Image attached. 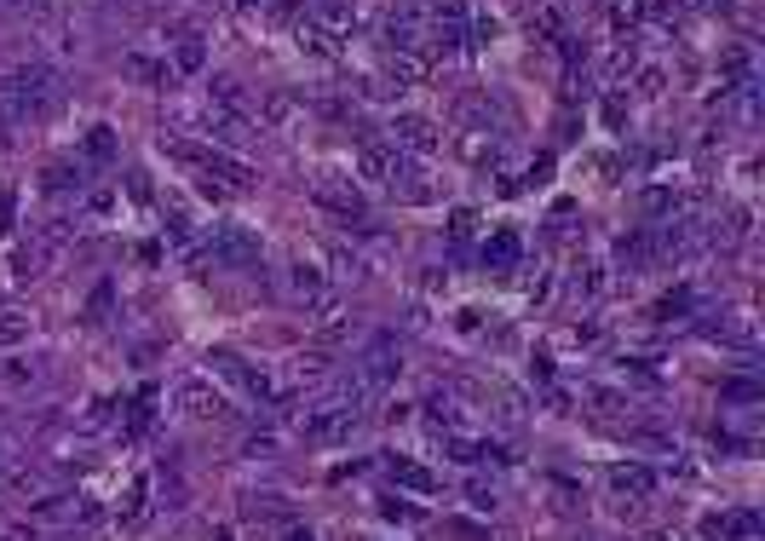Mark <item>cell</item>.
<instances>
[{"instance_id": "16", "label": "cell", "mask_w": 765, "mask_h": 541, "mask_svg": "<svg viewBox=\"0 0 765 541\" xmlns=\"http://www.w3.org/2000/svg\"><path fill=\"white\" fill-rule=\"evenodd\" d=\"M702 536L708 541H748L754 536V513H708L702 518Z\"/></svg>"}, {"instance_id": "10", "label": "cell", "mask_w": 765, "mask_h": 541, "mask_svg": "<svg viewBox=\"0 0 765 541\" xmlns=\"http://www.w3.org/2000/svg\"><path fill=\"white\" fill-rule=\"evenodd\" d=\"M328 375H334V357L328 352H300L288 363V375H282V398H288V392H305V386H323Z\"/></svg>"}, {"instance_id": "3", "label": "cell", "mask_w": 765, "mask_h": 541, "mask_svg": "<svg viewBox=\"0 0 765 541\" xmlns=\"http://www.w3.org/2000/svg\"><path fill=\"white\" fill-rule=\"evenodd\" d=\"M397 375H403V352H397V340H392V334H374V340H369V352L357 357L351 380H357V386H363L369 398H380V392H386V386H392Z\"/></svg>"}, {"instance_id": "41", "label": "cell", "mask_w": 765, "mask_h": 541, "mask_svg": "<svg viewBox=\"0 0 765 541\" xmlns=\"http://www.w3.org/2000/svg\"><path fill=\"white\" fill-rule=\"evenodd\" d=\"M12 225H18V196H12V190H0V236L12 231Z\"/></svg>"}, {"instance_id": "32", "label": "cell", "mask_w": 765, "mask_h": 541, "mask_svg": "<svg viewBox=\"0 0 765 541\" xmlns=\"http://www.w3.org/2000/svg\"><path fill=\"white\" fill-rule=\"evenodd\" d=\"M581 398L593 403L599 415H622V409H627V398H622V392H604V386H581Z\"/></svg>"}, {"instance_id": "28", "label": "cell", "mask_w": 765, "mask_h": 541, "mask_svg": "<svg viewBox=\"0 0 765 541\" xmlns=\"http://www.w3.org/2000/svg\"><path fill=\"white\" fill-rule=\"evenodd\" d=\"M570 294H576V300H599V294H604V271H599V265H576Z\"/></svg>"}, {"instance_id": "27", "label": "cell", "mask_w": 765, "mask_h": 541, "mask_svg": "<svg viewBox=\"0 0 765 541\" xmlns=\"http://www.w3.org/2000/svg\"><path fill=\"white\" fill-rule=\"evenodd\" d=\"M24 340H29V317L24 311H0V352H12Z\"/></svg>"}, {"instance_id": "45", "label": "cell", "mask_w": 765, "mask_h": 541, "mask_svg": "<svg viewBox=\"0 0 765 541\" xmlns=\"http://www.w3.org/2000/svg\"><path fill=\"white\" fill-rule=\"evenodd\" d=\"M380 513H386V518H397V524H409V518H415V507H409V501H397V495H392V501H380Z\"/></svg>"}, {"instance_id": "34", "label": "cell", "mask_w": 765, "mask_h": 541, "mask_svg": "<svg viewBox=\"0 0 765 541\" xmlns=\"http://www.w3.org/2000/svg\"><path fill=\"white\" fill-rule=\"evenodd\" d=\"M645 18V0H610V24L616 29H633Z\"/></svg>"}, {"instance_id": "30", "label": "cell", "mask_w": 765, "mask_h": 541, "mask_svg": "<svg viewBox=\"0 0 765 541\" xmlns=\"http://www.w3.org/2000/svg\"><path fill=\"white\" fill-rule=\"evenodd\" d=\"M639 64V47L633 41H616V52H610V64H604V81H622L627 70Z\"/></svg>"}, {"instance_id": "12", "label": "cell", "mask_w": 765, "mask_h": 541, "mask_svg": "<svg viewBox=\"0 0 765 541\" xmlns=\"http://www.w3.org/2000/svg\"><path fill=\"white\" fill-rule=\"evenodd\" d=\"M386 41H392V52H426V18H420L415 6L392 12L386 18Z\"/></svg>"}, {"instance_id": "36", "label": "cell", "mask_w": 765, "mask_h": 541, "mask_svg": "<svg viewBox=\"0 0 765 541\" xmlns=\"http://www.w3.org/2000/svg\"><path fill=\"white\" fill-rule=\"evenodd\" d=\"M208 363H213V375H225V380H242V375H248V363H242L236 352H213Z\"/></svg>"}, {"instance_id": "33", "label": "cell", "mask_w": 765, "mask_h": 541, "mask_svg": "<svg viewBox=\"0 0 765 541\" xmlns=\"http://www.w3.org/2000/svg\"><path fill=\"white\" fill-rule=\"evenodd\" d=\"M535 35H547V41H558V35H564V12H558V0H547V6L535 12Z\"/></svg>"}, {"instance_id": "17", "label": "cell", "mask_w": 765, "mask_h": 541, "mask_svg": "<svg viewBox=\"0 0 765 541\" xmlns=\"http://www.w3.org/2000/svg\"><path fill=\"white\" fill-rule=\"evenodd\" d=\"M518 254H524L518 231H489L484 236V265H489V271H512V265H518Z\"/></svg>"}, {"instance_id": "11", "label": "cell", "mask_w": 765, "mask_h": 541, "mask_svg": "<svg viewBox=\"0 0 765 541\" xmlns=\"http://www.w3.org/2000/svg\"><path fill=\"white\" fill-rule=\"evenodd\" d=\"M610 490L627 495V501H622V513H627V507H639V501H650V495H656V472L639 467V461H627V467L610 472Z\"/></svg>"}, {"instance_id": "1", "label": "cell", "mask_w": 765, "mask_h": 541, "mask_svg": "<svg viewBox=\"0 0 765 541\" xmlns=\"http://www.w3.org/2000/svg\"><path fill=\"white\" fill-rule=\"evenodd\" d=\"M64 104V75L52 64H18L0 81V110L6 121H47Z\"/></svg>"}, {"instance_id": "22", "label": "cell", "mask_w": 765, "mask_h": 541, "mask_svg": "<svg viewBox=\"0 0 765 541\" xmlns=\"http://www.w3.org/2000/svg\"><path fill=\"white\" fill-rule=\"evenodd\" d=\"M616 259H622L627 271H639V265H650V259H656V236H650V231H633V236H622V242H616Z\"/></svg>"}, {"instance_id": "39", "label": "cell", "mask_w": 765, "mask_h": 541, "mask_svg": "<svg viewBox=\"0 0 765 541\" xmlns=\"http://www.w3.org/2000/svg\"><path fill=\"white\" fill-rule=\"evenodd\" d=\"M662 87H668V75L656 70V64H645V70H639V93H645V98H662Z\"/></svg>"}, {"instance_id": "26", "label": "cell", "mask_w": 765, "mask_h": 541, "mask_svg": "<svg viewBox=\"0 0 765 541\" xmlns=\"http://www.w3.org/2000/svg\"><path fill=\"white\" fill-rule=\"evenodd\" d=\"M41 185H47L52 196H70V190L81 196V167H70V162H52L47 173H41Z\"/></svg>"}, {"instance_id": "44", "label": "cell", "mask_w": 765, "mask_h": 541, "mask_svg": "<svg viewBox=\"0 0 765 541\" xmlns=\"http://www.w3.org/2000/svg\"><path fill=\"white\" fill-rule=\"evenodd\" d=\"M277 541H317V536H311V524H300V518H288V524L277 530Z\"/></svg>"}, {"instance_id": "2", "label": "cell", "mask_w": 765, "mask_h": 541, "mask_svg": "<svg viewBox=\"0 0 765 541\" xmlns=\"http://www.w3.org/2000/svg\"><path fill=\"white\" fill-rule=\"evenodd\" d=\"M363 403H369V392L351 380V386H340V392H323V398L305 403L300 415H294V432H300L305 444H346Z\"/></svg>"}, {"instance_id": "37", "label": "cell", "mask_w": 765, "mask_h": 541, "mask_svg": "<svg viewBox=\"0 0 765 541\" xmlns=\"http://www.w3.org/2000/svg\"><path fill=\"white\" fill-rule=\"evenodd\" d=\"M691 311V288H673L668 300H656V317H685Z\"/></svg>"}, {"instance_id": "38", "label": "cell", "mask_w": 765, "mask_h": 541, "mask_svg": "<svg viewBox=\"0 0 765 541\" xmlns=\"http://www.w3.org/2000/svg\"><path fill=\"white\" fill-rule=\"evenodd\" d=\"M443 530H449L455 541H489V530H484V524H466V518H449Z\"/></svg>"}, {"instance_id": "4", "label": "cell", "mask_w": 765, "mask_h": 541, "mask_svg": "<svg viewBox=\"0 0 765 541\" xmlns=\"http://www.w3.org/2000/svg\"><path fill=\"white\" fill-rule=\"evenodd\" d=\"M288 300H294V306H305L311 317H323V311L340 306V300H334V283H328V271H323V265H311L305 254L288 265Z\"/></svg>"}, {"instance_id": "35", "label": "cell", "mask_w": 765, "mask_h": 541, "mask_svg": "<svg viewBox=\"0 0 765 541\" xmlns=\"http://www.w3.org/2000/svg\"><path fill=\"white\" fill-rule=\"evenodd\" d=\"M144 495H150V484L139 478V484H133V495H127V513H121V524H127V530H139L144 513H150V507H144Z\"/></svg>"}, {"instance_id": "14", "label": "cell", "mask_w": 765, "mask_h": 541, "mask_svg": "<svg viewBox=\"0 0 765 541\" xmlns=\"http://www.w3.org/2000/svg\"><path fill=\"white\" fill-rule=\"evenodd\" d=\"M386 185H392V196H397V202H415V208H420V202H432V196H438V190L426 185V173H420V167H409L403 156L392 162V179H386Z\"/></svg>"}, {"instance_id": "43", "label": "cell", "mask_w": 765, "mask_h": 541, "mask_svg": "<svg viewBox=\"0 0 765 541\" xmlns=\"http://www.w3.org/2000/svg\"><path fill=\"white\" fill-rule=\"evenodd\" d=\"M12 461H18V444H12V432H6V426H0V478H6V472H12Z\"/></svg>"}, {"instance_id": "15", "label": "cell", "mask_w": 765, "mask_h": 541, "mask_svg": "<svg viewBox=\"0 0 765 541\" xmlns=\"http://www.w3.org/2000/svg\"><path fill=\"white\" fill-rule=\"evenodd\" d=\"M311 24L323 29L328 41H346L351 24H357V12H351V0H323V6L311 12Z\"/></svg>"}, {"instance_id": "40", "label": "cell", "mask_w": 765, "mask_h": 541, "mask_svg": "<svg viewBox=\"0 0 765 541\" xmlns=\"http://www.w3.org/2000/svg\"><path fill=\"white\" fill-rule=\"evenodd\" d=\"M622 121H627V98L610 93V98H604V127H622Z\"/></svg>"}, {"instance_id": "21", "label": "cell", "mask_w": 765, "mask_h": 541, "mask_svg": "<svg viewBox=\"0 0 765 541\" xmlns=\"http://www.w3.org/2000/svg\"><path fill=\"white\" fill-rule=\"evenodd\" d=\"M116 150H121V139H116V127H110V121L87 127V139H81V156H87V162H116Z\"/></svg>"}, {"instance_id": "5", "label": "cell", "mask_w": 765, "mask_h": 541, "mask_svg": "<svg viewBox=\"0 0 765 541\" xmlns=\"http://www.w3.org/2000/svg\"><path fill=\"white\" fill-rule=\"evenodd\" d=\"M311 196H317V208L340 213L346 225H369V208H363V190H357V179H346V173H323V179L311 185Z\"/></svg>"}, {"instance_id": "13", "label": "cell", "mask_w": 765, "mask_h": 541, "mask_svg": "<svg viewBox=\"0 0 765 541\" xmlns=\"http://www.w3.org/2000/svg\"><path fill=\"white\" fill-rule=\"evenodd\" d=\"M202 64H208V35H202V29H190V24H179V29H173V70L196 75Z\"/></svg>"}, {"instance_id": "46", "label": "cell", "mask_w": 765, "mask_h": 541, "mask_svg": "<svg viewBox=\"0 0 765 541\" xmlns=\"http://www.w3.org/2000/svg\"><path fill=\"white\" fill-rule=\"evenodd\" d=\"M271 449H277L271 432H254V438H248V455H254V461H259V455H271Z\"/></svg>"}, {"instance_id": "9", "label": "cell", "mask_w": 765, "mask_h": 541, "mask_svg": "<svg viewBox=\"0 0 765 541\" xmlns=\"http://www.w3.org/2000/svg\"><path fill=\"white\" fill-rule=\"evenodd\" d=\"M173 403L185 409L190 421H219V415H225L219 386H213V380H202V375H185V380H179V386H173Z\"/></svg>"}, {"instance_id": "47", "label": "cell", "mask_w": 765, "mask_h": 541, "mask_svg": "<svg viewBox=\"0 0 765 541\" xmlns=\"http://www.w3.org/2000/svg\"><path fill=\"white\" fill-rule=\"evenodd\" d=\"M87 311H93L87 323H104V311H110V288H98V294H93V306H87Z\"/></svg>"}, {"instance_id": "24", "label": "cell", "mask_w": 765, "mask_h": 541, "mask_svg": "<svg viewBox=\"0 0 765 541\" xmlns=\"http://www.w3.org/2000/svg\"><path fill=\"white\" fill-rule=\"evenodd\" d=\"M426 415H432V426H438V432H461V403L449 398V392H432V398H426Z\"/></svg>"}, {"instance_id": "7", "label": "cell", "mask_w": 765, "mask_h": 541, "mask_svg": "<svg viewBox=\"0 0 765 541\" xmlns=\"http://www.w3.org/2000/svg\"><path fill=\"white\" fill-rule=\"evenodd\" d=\"M386 133H392V150H397V156H432V150L443 144L438 121L409 116V110H403V116H392V127H386Z\"/></svg>"}, {"instance_id": "25", "label": "cell", "mask_w": 765, "mask_h": 541, "mask_svg": "<svg viewBox=\"0 0 765 541\" xmlns=\"http://www.w3.org/2000/svg\"><path fill=\"white\" fill-rule=\"evenodd\" d=\"M639 213H645V219H673V213H679V196H673L668 185H650L645 196H639Z\"/></svg>"}, {"instance_id": "31", "label": "cell", "mask_w": 765, "mask_h": 541, "mask_svg": "<svg viewBox=\"0 0 765 541\" xmlns=\"http://www.w3.org/2000/svg\"><path fill=\"white\" fill-rule=\"evenodd\" d=\"M472 236H478V213H472V208H455V213H449V242L461 248V242H472Z\"/></svg>"}, {"instance_id": "29", "label": "cell", "mask_w": 765, "mask_h": 541, "mask_svg": "<svg viewBox=\"0 0 765 541\" xmlns=\"http://www.w3.org/2000/svg\"><path fill=\"white\" fill-rule=\"evenodd\" d=\"M719 398H725V403H760L765 386H760V380H719Z\"/></svg>"}, {"instance_id": "23", "label": "cell", "mask_w": 765, "mask_h": 541, "mask_svg": "<svg viewBox=\"0 0 765 541\" xmlns=\"http://www.w3.org/2000/svg\"><path fill=\"white\" fill-rule=\"evenodd\" d=\"M392 478L403 484V490H415V495H432V490H438V472H426L420 461H397V455H392Z\"/></svg>"}, {"instance_id": "8", "label": "cell", "mask_w": 765, "mask_h": 541, "mask_svg": "<svg viewBox=\"0 0 765 541\" xmlns=\"http://www.w3.org/2000/svg\"><path fill=\"white\" fill-rule=\"evenodd\" d=\"M196 173H202V179H213V185L225 190V196H242V190H254V185H259L254 167L242 162V156H231V150H208Z\"/></svg>"}, {"instance_id": "48", "label": "cell", "mask_w": 765, "mask_h": 541, "mask_svg": "<svg viewBox=\"0 0 765 541\" xmlns=\"http://www.w3.org/2000/svg\"><path fill=\"white\" fill-rule=\"evenodd\" d=\"M202 541H231V530H225V524H208V536Z\"/></svg>"}, {"instance_id": "18", "label": "cell", "mask_w": 765, "mask_h": 541, "mask_svg": "<svg viewBox=\"0 0 765 541\" xmlns=\"http://www.w3.org/2000/svg\"><path fill=\"white\" fill-rule=\"evenodd\" d=\"M392 162H397V150H386V144H374V139L357 144V173L374 179V185H386V179H392Z\"/></svg>"}, {"instance_id": "50", "label": "cell", "mask_w": 765, "mask_h": 541, "mask_svg": "<svg viewBox=\"0 0 765 541\" xmlns=\"http://www.w3.org/2000/svg\"><path fill=\"white\" fill-rule=\"evenodd\" d=\"M236 6H271V0H236Z\"/></svg>"}, {"instance_id": "6", "label": "cell", "mask_w": 765, "mask_h": 541, "mask_svg": "<svg viewBox=\"0 0 765 541\" xmlns=\"http://www.w3.org/2000/svg\"><path fill=\"white\" fill-rule=\"evenodd\" d=\"M208 259H213V265H231V271H254V265H259V242L242 231V225H213Z\"/></svg>"}, {"instance_id": "19", "label": "cell", "mask_w": 765, "mask_h": 541, "mask_svg": "<svg viewBox=\"0 0 765 541\" xmlns=\"http://www.w3.org/2000/svg\"><path fill=\"white\" fill-rule=\"evenodd\" d=\"M121 75H127V81H144V87H173V70H167L162 58H144V52H127V58H121Z\"/></svg>"}, {"instance_id": "49", "label": "cell", "mask_w": 765, "mask_h": 541, "mask_svg": "<svg viewBox=\"0 0 765 541\" xmlns=\"http://www.w3.org/2000/svg\"><path fill=\"white\" fill-rule=\"evenodd\" d=\"M12 6H18V12H35V6H41V0H12Z\"/></svg>"}, {"instance_id": "20", "label": "cell", "mask_w": 765, "mask_h": 541, "mask_svg": "<svg viewBox=\"0 0 765 541\" xmlns=\"http://www.w3.org/2000/svg\"><path fill=\"white\" fill-rule=\"evenodd\" d=\"M426 70H432V58L426 52H392V64H386V75H392V87H415V81H426Z\"/></svg>"}, {"instance_id": "42", "label": "cell", "mask_w": 765, "mask_h": 541, "mask_svg": "<svg viewBox=\"0 0 765 541\" xmlns=\"http://www.w3.org/2000/svg\"><path fill=\"white\" fill-rule=\"evenodd\" d=\"M466 501H472L478 513H489V507H495V490H489V484H466Z\"/></svg>"}]
</instances>
